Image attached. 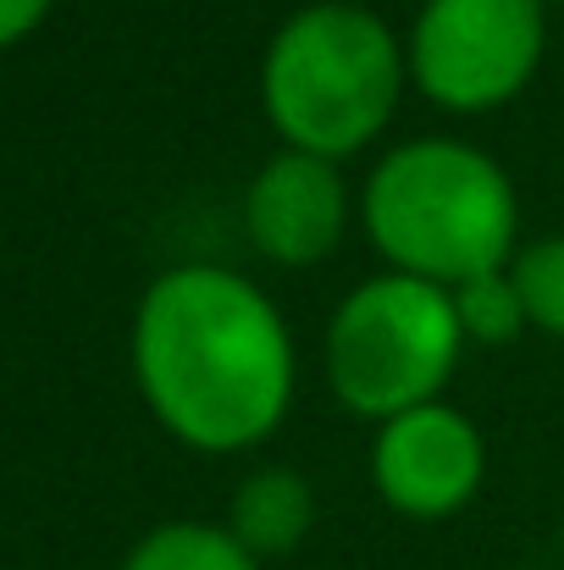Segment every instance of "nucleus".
<instances>
[{
    "label": "nucleus",
    "mask_w": 564,
    "mask_h": 570,
    "mask_svg": "<svg viewBox=\"0 0 564 570\" xmlns=\"http://www.w3.org/2000/svg\"><path fill=\"white\" fill-rule=\"evenodd\" d=\"M133 382L150 415L199 454L266 443L294 404V333L277 299L227 266H172L133 311Z\"/></svg>",
    "instance_id": "obj_1"
},
{
    "label": "nucleus",
    "mask_w": 564,
    "mask_h": 570,
    "mask_svg": "<svg viewBox=\"0 0 564 570\" xmlns=\"http://www.w3.org/2000/svg\"><path fill=\"white\" fill-rule=\"evenodd\" d=\"M360 222L387 272L459 288L521 255L509 173L465 139H404L372 167Z\"/></svg>",
    "instance_id": "obj_2"
},
{
    "label": "nucleus",
    "mask_w": 564,
    "mask_h": 570,
    "mask_svg": "<svg viewBox=\"0 0 564 570\" xmlns=\"http://www.w3.org/2000/svg\"><path fill=\"white\" fill-rule=\"evenodd\" d=\"M409 83L404 39L366 6H299L260 56V106L283 150L349 161L376 145Z\"/></svg>",
    "instance_id": "obj_3"
},
{
    "label": "nucleus",
    "mask_w": 564,
    "mask_h": 570,
    "mask_svg": "<svg viewBox=\"0 0 564 570\" xmlns=\"http://www.w3.org/2000/svg\"><path fill=\"white\" fill-rule=\"evenodd\" d=\"M465 327L454 294L404 272L366 277L344 294L327 327V387L349 415L393 421L443 399L459 366Z\"/></svg>",
    "instance_id": "obj_4"
},
{
    "label": "nucleus",
    "mask_w": 564,
    "mask_h": 570,
    "mask_svg": "<svg viewBox=\"0 0 564 570\" xmlns=\"http://www.w3.org/2000/svg\"><path fill=\"white\" fill-rule=\"evenodd\" d=\"M543 50V0H426L404 39L409 83L454 117H482L526 95Z\"/></svg>",
    "instance_id": "obj_5"
},
{
    "label": "nucleus",
    "mask_w": 564,
    "mask_h": 570,
    "mask_svg": "<svg viewBox=\"0 0 564 570\" xmlns=\"http://www.w3.org/2000/svg\"><path fill=\"white\" fill-rule=\"evenodd\" d=\"M487 476V443L476 421L443 399L415 404L376 426L372 482L387 510L409 521H448L459 515Z\"/></svg>",
    "instance_id": "obj_6"
},
{
    "label": "nucleus",
    "mask_w": 564,
    "mask_h": 570,
    "mask_svg": "<svg viewBox=\"0 0 564 570\" xmlns=\"http://www.w3.org/2000/svg\"><path fill=\"white\" fill-rule=\"evenodd\" d=\"M249 244L277 266H316L349 233V184L338 161L310 150H277L244 189Z\"/></svg>",
    "instance_id": "obj_7"
},
{
    "label": "nucleus",
    "mask_w": 564,
    "mask_h": 570,
    "mask_svg": "<svg viewBox=\"0 0 564 570\" xmlns=\"http://www.w3.org/2000/svg\"><path fill=\"white\" fill-rule=\"evenodd\" d=\"M316 521V493L299 471L288 465H266L255 476L238 482L232 493V515H227V532L255 554V560H277V554H294L305 543Z\"/></svg>",
    "instance_id": "obj_8"
},
{
    "label": "nucleus",
    "mask_w": 564,
    "mask_h": 570,
    "mask_svg": "<svg viewBox=\"0 0 564 570\" xmlns=\"http://www.w3.org/2000/svg\"><path fill=\"white\" fill-rule=\"evenodd\" d=\"M122 570H260V560L210 521H167L150 538H139V549L128 554Z\"/></svg>",
    "instance_id": "obj_9"
},
{
    "label": "nucleus",
    "mask_w": 564,
    "mask_h": 570,
    "mask_svg": "<svg viewBox=\"0 0 564 570\" xmlns=\"http://www.w3.org/2000/svg\"><path fill=\"white\" fill-rule=\"evenodd\" d=\"M448 294H454L465 344H509V338H521V333L532 327V322H526L521 283H515L509 266H504V272H482V277H471V283H459V288H448Z\"/></svg>",
    "instance_id": "obj_10"
},
{
    "label": "nucleus",
    "mask_w": 564,
    "mask_h": 570,
    "mask_svg": "<svg viewBox=\"0 0 564 570\" xmlns=\"http://www.w3.org/2000/svg\"><path fill=\"white\" fill-rule=\"evenodd\" d=\"M521 299H526V322L548 338H564V238H537L509 261Z\"/></svg>",
    "instance_id": "obj_11"
},
{
    "label": "nucleus",
    "mask_w": 564,
    "mask_h": 570,
    "mask_svg": "<svg viewBox=\"0 0 564 570\" xmlns=\"http://www.w3.org/2000/svg\"><path fill=\"white\" fill-rule=\"evenodd\" d=\"M44 17H50V0H0V50L28 39Z\"/></svg>",
    "instance_id": "obj_12"
}]
</instances>
